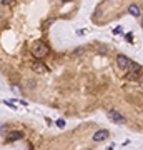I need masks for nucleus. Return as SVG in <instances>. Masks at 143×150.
Returning <instances> with one entry per match:
<instances>
[{
    "label": "nucleus",
    "mask_w": 143,
    "mask_h": 150,
    "mask_svg": "<svg viewBox=\"0 0 143 150\" xmlns=\"http://www.w3.org/2000/svg\"><path fill=\"white\" fill-rule=\"evenodd\" d=\"M108 118L110 120H113L115 123H127V118L118 112V110H115V109H112V110H108Z\"/></svg>",
    "instance_id": "nucleus-2"
},
{
    "label": "nucleus",
    "mask_w": 143,
    "mask_h": 150,
    "mask_svg": "<svg viewBox=\"0 0 143 150\" xmlns=\"http://www.w3.org/2000/svg\"><path fill=\"white\" fill-rule=\"evenodd\" d=\"M142 27H143V17H142Z\"/></svg>",
    "instance_id": "nucleus-16"
},
{
    "label": "nucleus",
    "mask_w": 143,
    "mask_h": 150,
    "mask_svg": "<svg viewBox=\"0 0 143 150\" xmlns=\"http://www.w3.org/2000/svg\"><path fill=\"white\" fill-rule=\"evenodd\" d=\"M35 87V82L34 80H28V89H34Z\"/></svg>",
    "instance_id": "nucleus-12"
},
{
    "label": "nucleus",
    "mask_w": 143,
    "mask_h": 150,
    "mask_svg": "<svg viewBox=\"0 0 143 150\" xmlns=\"http://www.w3.org/2000/svg\"><path fill=\"white\" fill-rule=\"evenodd\" d=\"M3 103H5L7 107H10V109H15V105H14V103H12V102H7V100H5V102H3Z\"/></svg>",
    "instance_id": "nucleus-11"
},
{
    "label": "nucleus",
    "mask_w": 143,
    "mask_h": 150,
    "mask_svg": "<svg viewBox=\"0 0 143 150\" xmlns=\"http://www.w3.org/2000/svg\"><path fill=\"white\" fill-rule=\"evenodd\" d=\"M60 2H63V3H68V2H72V0H60Z\"/></svg>",
    "instance_id": "nucleus-15"
},
{
    "label": "nucleus",
    "mask_w": 143,
    "mask_h": 150,
    "mask_svg": "<svg viewBox=\"0 0 143 150\" xmlns=\"http://www.w3.org/2000/svg\"><path fill=\"white\" fill-rule=\"evenodd\" d=\"M108 135H110L108 130H105V129L96 130L95 133H93V137H92V140H93V142H96V143H100V142H105V140L108 138Z\"/></svg>",
    "instance_id": "nucleus-3"
},
{
    "label": "nucleus",
    "mask_w": 143,
    "mask_h": 150,
    "mask_svg": "<svg viewBox=\"0 0 143 150\" xmlns=\"http://www.w3.org/2000/svg\"><path fill=\"white\" fill-rule=\"evenodd\" d=\"M82 52H83V48H77L75 52H73V55H80Z\"/></svg>",
    "instance_id": "nucleus-13"
},
{
    "label": "nucleus",
    "mask_w": 143,
    "mask_h": 150,
    "mask_svg": "<svg viewBox=\"0 0 143 150\" xmlns=\"http://www.w3.org/2000/svg\"><path fill=\"white\" fill-rule=\"evenodd\" d=\"M128 70H135V72H140V65H138V63H135V62H131V63H130V67H128Z\"/></svg>",
    "instance_id": "nucleus-9"
},
{
    "label": "nucleus",
    "mask_w": 143,
    "mask_h": 150,
    "mask_svg": "<svg viewBox=\"0 0 143 150\" xmlns=\"http://www.w3.org/2000/svg\"><path fill=\"white\" fill-rule=\"evenodd\" d=\"M22 138H23L22 132H12L10 137H8V142H17V140H22Z\"/></svg>",
    "instance_id": "nucleus-7"
},
{
    "label": "nucleus",
    "mask_w": 143,
    "mask_h": 150,
    "mask_svg": "<svg viewBox=\"0 0 143 150\" xmlns=\"http://www.w3.org/2000/svg\"><path fill=\"white\" fill-rule=\"evenodd\" d=\"M138 75H140V72H135V70H130V74L127 75V78H130V80H135V78H138Z\"/></svg>",
    "instance_id": "nucleus-8"
},
{
    "label": "nucleus",
    "mask_w": 143,
    "mask_h": 150,
    "mask_svg": "<svg viewBox=\"0 0 143 150\" xmlns=\"http://www.w3.org/2000/svg\"><path fill=\"white\" fill-rule=\"evenodd\" d=\"M107 2H108V0H107Z\"/></svg>",
    "instance_id": "nucleus-17"
},
{
    "label": "nucleus",
    "mask_w": 143,
    "mask_h": 150,
    "mask_svg": "<svg viewBox=\"0 0 143 150\" xmlns=\"http://www.w3.org/2000/svg\"><path fill=\"white\" fill-rule=\"evenodd\" d=\"M32 54H34V57H37V58H42V57H45V55L48 54V47L45 43H42V42H35L34 48H32Z\"/></svg>",
    "instance_id": "nucleus-1"
},
{
    "label": "nucleus",
    "mask_w": 143,
    "mask_h": 150,
    "mask_svg": "<svg viewBox=\"0 0 143 150\" xmlns=\"http://www.w3.org/2000/svg\"><path fill=\"white\" fill-rule=\"evenodd\" d=\"M57 127H58V129H63V127H65V120H63V118H58V120H57Z\"/></svg>",
    "instance_id": "nucleus-10"
},
{
    "label": "nucleus",
    "mask_w": 143,
    "mask_h": 150,
    "mask_svg": "<svg viewBox=\"0 0 143 150\" xmlns=\"http://www.w3.org/2000/svg\"><path fill=\"white\" fill-rule=\"evenodd\" d=\"M116 63H118V67H120V68H125V70H128L131 60H130L128 57H125V55H118V57H116Z\"/></svg>",
    "instance_id": "nucleus-4"
},
{
    "label": "nucleus",
    "mask_w": 143,
    "mask_h": 150,
    "mask_svg": "<svg viewBox=\"0 0 143 150\" xmlns=\"http://www.w3.org/2000/svg\"><path fill=\"white\" fill-rule=\"evenodd\" d=\"M32 68H34V70L37 72V74H43V72L47 70V67H45V65H43L42 62H35L34 65H32Z\"/></svg>",
    "instance_id": "nucleus-6"
},
{
    "label": "nucleus",
    "mask_w": 143,
    "mask_h": 150,
    "mask_svg": "<svg viewBox=\"0 0 143 150\" xmlns=\"http://www.w3.org/2000/svg\"><path fill=\"white\" fill-rule=\"evenodd\" d=\"M12 2H14V0H2V3H3V5H10Z\"/></svg>",
    "instance_id": "nucleus-14"
},
{
    "label": "nucleus",
    "mask_w": 143,
    "mask_h": 150,
    "mask_svg": "<svg viewBox=\"0 0 143 150\" xmlns=\"http://www.w3.org/2000/svg\"><path fill=\"white\" fill-rule=\"evenodd\" d=\"M128 14L133 15V17H140V7H138L136 3H131L128 7Z\"/></svg>",
    "instance_id": "nucleus-5"
}]
</instances>
